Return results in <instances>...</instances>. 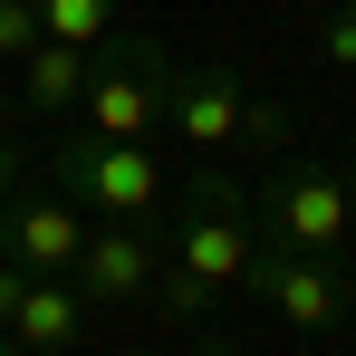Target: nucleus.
<instances>
[{
    "mask_svg": "<svg viewBox=\"0 0 356 356\" xmlns=\"http://www.w3.org/2000/svg\"><path fill=\"white\" fill-rule=\"evenodd\" d=\"M327 356H347V347H327Z\"/></svg>",
    "mask_w": 356,
    "mask_h": 356,
    "instance_id": "21",
    "label": "nucleus"
},
{
    "mask_svg": "<svg viewBox=\"0 0 356 356\" xmlns=\"http://www.w3.org/2000/svg\"><path fill=\"white\" fill-rule=\"evenodd\" d=\"M0 135H19V97L10 87H0Z\"/></svg>",
    "mask_w": 356,
    "mask_h": 356,
    "instance_id": "16",
    "label": "nucleus"
},
{
    "mask_svg": "<svg viewBox=\"0 0 356 356\" xmlns=\"http://www.w3.org/2000/svg\"><path fill=\"white\" fill-rule=\"evenodd\" d=\"M39 49V0H0V67H19Z\"/></svg>",
    "mask_w": 356,
    "mask_h": 356,
    "instance_id": "12",
    "label": "nucleus"
},
{
    "mask_svg": "<svg viewBox=\"0 0 356 356\" xmlns=\"http://www.w3.org/2000/svg\"><path fill=\"white\" fill-rule=\"evenodd\" d=\"M125 29V0H39V39H67V49H106Z\"/></svg>",
    "mask_w": 356,
    "mask_h": 356,
    "instance_id": "11",
    "label": "nucleus"
},
{
    "mask_svg": "<svg viewBox=\"0 0 356 356\" xmlns=\"http://www.w3.org/2000/svg\"><path fill=\"white\" fill-rule=\"evenodd\" d=\"M347 327H356V260H347Z\"/></svg>",
    "mask_w": 356,
    "mask_h": 356,
    "instance_id": "17",
    "label": "nucleus"
},
{
    "mask_svg": "<svg viewBox=\"0 0 356 356\" xmlns=\"http://www.w3.org/2000/svg\"><path fill=\"white\" fill-rule=\"evenodd\" d=\"M250 222L280 241V250H308V260H356V183L318 154H270L260 164V193H250Z\"/></svg>",
    "mask_w": 356,
    "mask_h": 356,
    "instance_id": "4",
    "label": "nucleus"
},
{
    "mask_svg": "<svg viewBox=\"0 0 356 356\" xmlns=\"http://www.w3.org/2000/svg\"><path fill=\"white\" fill-rule=\"evenodd\" d=\"M327 10H356V0H327Z\"/></svg>",
    "mask_w": 356,
    "mask_h": 356,
    "instance_id": "19",
    "label": "nucleus"
},
{
    "mask_svg": "<svg viewBox=\"0 0 356 356\" xmlns=\"http://www.w3.org/2000/svg\"><path fill=\"white\" fill-rule=\"evenodd\" d=\"M183 356H250V347H232L222 327H202V337H193V347H183Z\"/></svg>",
    "mask_w": 356,
    "mask_h": 356,
    "instance_id": "15",
    "label": "nucleus"
},
{
    "mask_svg": "<svg viewBox=\"0 0 356 356\" xmlns=\"http://www.w3.org/2000/svg\"><path fill=\"white\" fill-rule=\"evenodd\" d=\"M347 183H356V164H347Z\"/></svg>",
    "mask_w": 356,
    "mask_h": 356,
    "instance_id": "22",
    "label": "nucleus"
},
{
    "mask_svg": "<svg viewBox=\"0 0 356 356\" xmlns=\"http://www.w3.org/2000/svg\"><path fill=\"white\" fill-rule=\"evenodd\" d=\"M241 289L260 298L280 327H298V337H327V327H347V260H308V250H280L270 232L250 241V270H241Z\"/></svg>",
    "mask_w": 356,
    "mask_h": 356,
    "instance_id": "6",
    "label": "nucleus"
},
{
    "mask_svg": "<svg viewBox=\"0 0 356 356\" xmlns=\"http://www.w3.org/2000/svg\"><path fill=\"white\" fill-rule=\"evenodd\" d=\"M39 174V154H29V135H0V202L19 193V183Z\"/></svg>",
    "mask_w": 356,
    "mask_h": 356,
    "instance_id": "13",
    "label": "nucleus"
},
{
    "mask_svg": "<svg viewBox=\"0 0 356 356\" xmlns=\"http://www.w3.org/2000/svg\"><path fill=\"white\" fill-rule=\"evenodd\" d=\"M164 270H154V318H174V327H202L222 298L241 289V270H250V193H241L222 164H193L183 193H164Z\"/></svg>",
    "mask_w": 356,
    "mask_h": 356,
    "instance_id": "1",
    "label": "nucleus"
},
{
    "mask_svg": "<svg viewBox=\"0 0 356 356\" xmlns=\"http://www.w3.org/2000/svg\"><path fill=\"white\" fill-rule=\"evenodd\" d=\"M164 145H183L193 164H212V154H289V106L280 97H260L250 77H241L232 58H202V67H183L164 77V125H154Z\"/></svg>",
    "mask_w": 356,
    "mask_h": 356,
    "instance_id": "2",
    "label": "nucleus"
},
{
    "mask_svg": "<svg viewBox=\"0 0 356 356\" xmlns=\"http://www.w3.org/2000/svg\"><path fill=\"white\" fill-rule=\"evenodd\" d=\"M164 222H87L77 241V260H67V289L87 298V318L97 308H145L154 298V270H164Z\"/></svg>",
    "mask_w": 356,
    "mask_h": 356,
    "instance_id": "7",
    "label": "nucleus"
},
{
    "mask_svg": "<svg viewBox=\"0 0 356 356\" xmlns=\"http://www.w3.org/2000/svg\"><path fill=\"white\" fill-rule=\"evenodd\" d=\"M164 77H174V49L145 39V29H116L97 67H87V97H77V125L87 135H116V145H154L164 125Z\"/></svg>",
    "mask_w": 356,
    "mask_h": 356,
    "instance_id": "5",
    "label": "nucleus"
},
{
    "mask_svg": "<svg viewBox=\"0 0 356 356\" xmlns=\"http://www.w3.org/2000/svg\"><path fill=\"white\" fill-rule=\"evenodd\" d=\"M135 356H183V347H135Z\"/></svg>",
    "mask_w": 356,
    "mask_h": 356,
    "instance_id": "18",
    "label": "nucleus"
},
{
    "mask_svg": "<svg viewBox=\"0 0 356 356\" xmlns=\"http://www.w3.org/2000/svg\"><path fill=\"white\" fill-rule=\"evenodd\" d=\"M318 49L337 67H356V10H327V19H318Z\"/></svg>",
    "mask_w": 356,
    "mask_h": 356,
    "instance_id": "14",
    "label": "nucleus"
},
{
    "mask_svg": "<svg viewBox=\"0 0 356 356\" xmlns=\"http://www.w3.org/2000/svg\"><path fill=\"white\" fill-rule=\"evenodd\" d=\"M77 241H87V212H77L67 193H49L39 174L0 202V260H10V270H29V280H67Z\"/></svg>",
    "mask_w": 356,
    "mask_h": 356,
    "instance_id": "8",
    "label": "nucleus"
},
{
    "mask_svg": "<svg viewBox=\"0 0 356 356\" xmlns=\"http://www.w3.org/2000/svg\"><path fill=\"white\" fill-rule=\"evenodd\" d=\"M0 356H19V347H10V337H0Z\"/></svg>",
    "mask_w": 356,
    "mask_h": 356,
    "instance_id": "20",
    "label": "nucleus"
},
{
    "mask_svg": "<svg viewBox=\"0 0 356 356\" xmlns=\"http://www.w3.org/2000/svg\"><path fill=\"white\" fill-rule=\"evenodd\" d=\"M39 183L67 193L87 222H164V164H154V145H116V135L67 125L39 154Z\"/></svg>",
    "mask_w": 356,
    "mask_h": 356,
    "instance_id": "3",
    "label": "nucleus"
},
{
    "mask_svg": "<svg viewBox=\"0 0 356 356\" xmlns=\"http://www.w3.org/2000/svg\"><path fill=\"white\" fill-rule=\"evenodd\" d=\"M87 67H97V49L39 39V49L19 58V106H29V116H77V97H87Z\"/></svg>",
    "mask_w": 356,
    "mask_h": 356,
    "instance_id": "10",
    "label": "nucleus"
},
{
    "mask_svg": "<svg viewBox=\"0 0 356 356\" xmlns=\"http://www.w3.org/2000/svg\"><path fill=\"white\" fill-rule=\"evenodd\" d=\"M0 337L19 356H67L87 337V298L67 289V280H19V298L0 308Z\"/></svg>",
    "mask_w": 356,
    "mask_h": 356,
    "instance_id": "9",
    "label": "nucleus"
}]
</instances>
